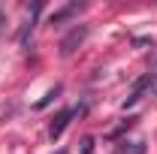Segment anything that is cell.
<instances>
[{
  "label": "cell",
  "mask_w": 157,
  "mask_h": 154,
  "mask_svg": "<svg viewBox=\"0 0 157 154\" xmlns=\"http://www.w3.org/2000/svg\"><path fill=\"white\" fill-rule=\"evenodd\" d=\"M58 94H60V85H55V88H52V91H48V94H45V97H42V100L36 103V109H45V106H48V103H52V100H55Z\"/></svg>",
  "instance_id": "277c9868"
},
{
  "label": "cell",
  "mask_w": 157,
  "mask_h": 154,
  "mask_svg": "<svg viewBox=\"0 0 157 154\" xmlns=\"http://www.w3.org/2000/svg\"><path fill=\"white\" fill-rule=\"evenodd\" d=\"M58 154H67V151H58Z\"/></svg>",
  "instance_id": "52a82bcc"
},
{
  "label": "cell",
  "mask_w": 157,
  "mask_h": 154,
  "mask_svg": "<svg viewBox=\"0 0 157 154\" xmlns=\"http://www.w3.org/2000/svg\"><path fill=\"white\" fill-rule=\"evenodd\" d=\"M85 37H88V27H76L70 37L60 42V55H73V52H76V45H78V42H82Z\"/></svg>",
  "instance_id": "7a4b0ae2"
},
{
  "label": "cell",
  "mask_w": 157,
  "mask_h": 154,
  "mask_svg": "<svg viewBox=\"0 0 157 154\" xmlns=\"http://www.w3.org/2000/svg\"><path fill=\"white\" fill-rule=\"evenodd\" d=\"M94 151V139H85V142H82V154H91Z\"/></svg>",
  "instance_id": "8992f818"
},
{
  "label": "cell",
  "mask_w": 157,
  "mask_h": 154,
  "mask_svg": "<svg viewBox=\"0 0 157 154\" xmlns=\"http://www.w3.org/2000/svg\"><path fill=\"white\" fill-rule=\"evenodd\" d=\"M121 154H145V145H142V142H133L130 148L124 145V148H121Z\"/></svg>",
  "instance_id": "5b68a950"
},
{
  "label": "cell",
  "mask_w": 157,
  "mask_h": 154,
  "mask_svg": "<svg viewBox=\"0 0 157 154\" xmlns=\"http://www.w3.org/2000/svg\"><path fill=\"white\" fill-rule=\"evenodd\" d=\"M76 112L78 109H63L55 121H52V127H48V139L55 142V139H60V133L67 130V124H70V118H76Z\"/></svg>",
  "instance_id": "6da1fadb"
},
{
  "label": "cell",
  "mask_w": 157,
  "mask_h": 154,
  "mask_svg": "<svg viewBox=\"0 0 157 154\" xmlns=\"http://www.w3.org/2000/svg\"><path fill=\"white\" fill-rule=\"evenodd\" d=\"M78 9H82L78 3H70V6H63L60 12H55V15H52V24H60V21H63V18H70V15H76Z\"/></svg>",
  "instance_id": "3957f363"
}]
</instances>
